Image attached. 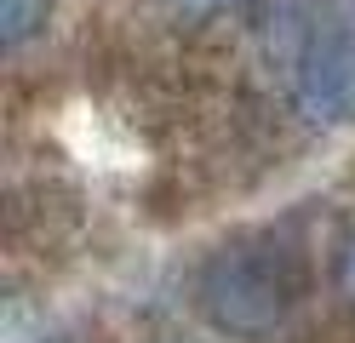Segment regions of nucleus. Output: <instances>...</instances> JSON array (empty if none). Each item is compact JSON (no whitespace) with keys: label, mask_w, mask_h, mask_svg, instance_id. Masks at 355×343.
Instances as JSON below:
<instances>
[{"label":"nucleus","mask_w":355,"mask_h":343,"mask_svg":"<svg viewBox=\"0 0 355 343\" xmlns=\"http://www.w3.org/2000/svg\"><path fill=\"white\" fill-rule=\"evenodd\" d=\"M195 297L218 332L230 337H270L298 297L293 258L270 240H230L201 263Z\"/></svg>","instance_id":"obj_1"},{"label":"nucleus","mask_w":355,"mask_h":343,"mask_svg":"<svg viewBox=\"0 0 355 343\" xmlns=\"http://www.w3.org/2000/svg\"><path fill=\"white\" fill-rule=\"evenodd\" d=\"M178 12H195V17H212V12H235V6H247V0H172Z\"/></svg>","instance_id":"obj_4"},{"label":"nucleus","mask_w":355,"mask_h":343,"mask_svg":"<svg viewBox=\"0 0 355 343\" xmlns=\"http://www.w3.org/2000/svg\"><path fill=\"white\" fill-rule=\"evenodd\" d=\"M293 103L309 126L355 121V17L315 12L293 58Z\"/></svg>","instance_id":"obj_2"},{"label":"nucleus","mask_w":355,"mask_h":343,"mask_svg":"<svg viewBox=\"0 0 355 343\" xmlns=\"http://www.w3.org/2000/svg\"><path fill=\"white\" fill-rule=\"evenodd\" d=\"M46 6L52 0H0V46L6 52H24L46 29Z\"/></svg>","instance_id":"obj_3"},{"label":"nucleus","mask_w":355,"mask_h":343,"mask_svg":"<svg viewBox=\"0 0 355 343\" xmlns=\"http://www.w3.org/2000/svg\"><path fill=\"white\" fill-rule=\"evenodd\" d=\"M338 286H344V297L355 304V240L344 246V258H338Z\"/></svg>","instance_id":"obj_5"}]
</instances>
